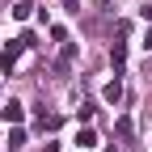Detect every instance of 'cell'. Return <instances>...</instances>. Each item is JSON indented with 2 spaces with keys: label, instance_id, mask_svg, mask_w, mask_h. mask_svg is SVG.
Masks as SVG:
<instances>
[{
  "label": "cell",
  "instance_id": "30bf717a",
  "mask_svg": "<svg viewBox=\"0 0 152 152\" xmlns=\"http://www.w3.org/2000/svg\"><path fill=\"white\" fill-rule=\"evenodd\" d=\"M144 21H152V4H148V9H144Z\"/></svg>",
  "mask_w": 152,
  "mask_h": 152
},
{
  "label": "cell",
  "instance_id": "9c48e42d",
  "mask_svg": "<svg viewBox=\"0 0 152 152\" xmlns=\"http://www.w3.org/2000/svg\"><path fill=\"white\" fill-rule=\"evenodd\" d=\"M140 47H144V51H152V30L144 34V42H140Z\"/></svg>",
  "mask_w": 152,
  "mask_h": 152
},
{
  "label": "cell",
  "instance_id": "ba28073f",
  "mask_svg": "<svg viewBox=\"0 0 152 152\" xmlns=\"http://www.w3.org/2000/svg\"><path fill=\"white\" fill-rule=\"evenodd\" d=\"M114 131H118L123 140H131V118H118V127H114Z\"/></svg>",
  "mask_w": 152,
  "mask_h": 152
},
{
  "label": "cell",
  "instance_id": "52a82bcc",
  "mask_svg": "<svg viewBox=\"0 0 152 152\" xmlns=\"http://www.w3.org/2000/svg\"><path fill=\"white\" fill-rule=\"evenodd\" d=\"M76 118H85V123H89V118H93V102H80V110H76Z\"/></svg>",
  "mask_w": 152,
  "mask_h": 152
},
{
  "label": "cell",
  "instance_id": "277c9868",
  "mask_svg": "<svg viewBox=\"0 0 152 152\" xmlns=\"http://www.w3.org/2000/svg\"><path fill=\"white\" fill-rule=\"evenodd\" d=\"M76 144H80V148H93V144H97V131H93V127L76 131Z\"/></svg>",
  "mask_w": 152,
  "mask_h": 152
},
{
  "label": "cell",
  "instance_id": "3957f363",
  "mask_svg": "<svg viewBox=\"0 0 152 152\" xmlns=\"http://www.w3.org/2000/svg\"><path fill=\"white\" fill-rule=\"evenodd\" d=\"M9 13H13V21H26V17L34 13V4H30V0H17V4H13Z\"/></svg>",
  "mask_w": 152,
  "mask_h": 152
},
{
  "label": "cell",
  "instance_id": "7a4b0ae2",
  "mask_svg": "<svg viewBox=\"0 0 152 152\" xmlns=\"http://www.w3.org/2000/svg\"><path fill=\"white\" fill-rule=\"evenodd\" d=\"M102 97L110 102V106H118V97H123V80L114 76V80H106V89H102Z\"/></svg>",
  "mask_w": 152,
  "mask_h": 152
},
{
  "label": "cell",
  "instance_id": "6da1fadb",
  "mask_svg": "<svg viewBox=\"0 0 152 152\" xmlns=\"http://www.w3.org/2000/svg\"><path fill=\"white\" fill-rule=\"evenodd\" d=\"M0 118H4V123H21V118H26V106L17 102V97H9L4 106H0Z\"/></svg>",
  "mask_w": 152,
  "mask_h": 152
},
{
  "label": "cell",
  "instance_id": "5b68a950",
  "mask_svg": "<svg viewBox=\"0 0 152 152\" xmlns=\"http://www.w3.org/2000/svg\"><path fill=\"white\" fill-rule=\"evenodd\" d=\"M110 64H114V68H123V64H127V47H123V42H114V47H110Z\"/></svg>",
  "mask_w": 152,
  "mask_h": 152
},
{
  "label": "cell",
  "instance_id": "8992f818",
  "mask_svg": "<svg viewBox=\"0 0 152 152\" xmlns=\"http://www.w3.org/2000/svg\"><path fill=\"white\" fill-rule=\"evenodd\" d=\"M9 148H26V131H13V135H9Z\"/></svg>",
  "mask_w": 152,
  "mask_h": 152
}]
</instances>
